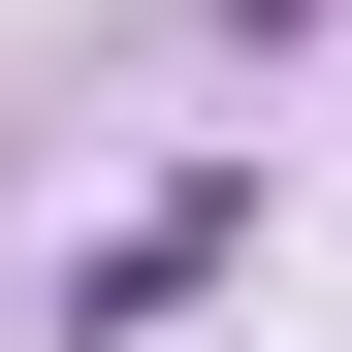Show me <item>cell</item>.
Listing matches in <instances>:
<instances>
[{
	"mask_svg": "<svg viewBox=\"0 0 352 352\" xmlns=\"http://www.w3.org/2000/svg\"><path fill=\"white\" fill-rule=\"evenodd\" d=\"M224 224H256V192H224V160H192V192H129V224H96V256H65V320H96V352H129V320H192V288H224Z\"/></svg>",
	"mask_w": 352,
	"mask_h": 352,
	"instance_id": "1",
	"label": "cell"
}]
</instances>
